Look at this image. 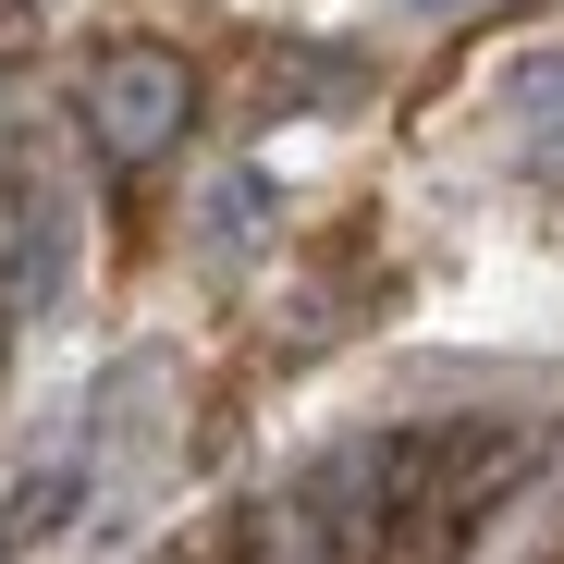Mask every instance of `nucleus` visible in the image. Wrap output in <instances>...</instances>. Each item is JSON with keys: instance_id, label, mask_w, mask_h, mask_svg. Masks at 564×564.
<instances>
[{"instance_id": "obj_3", "label": "nucleus", "mask_w": 564, "mask_h": 564, "mask_svg": "<svg viewBox=\"0 0 564 564\" xmlns=\"http://www.w3.org/2000/svg\"><path fill=\"white\" fill-rule=\"evenodd\" d=\"M86 503H99V417H62L25 466H13V491H0V552H50L62 528H86Z\"/></svg>"}, {"instance_id": "obj_7", "label": "nucleus", "mask_w": 564, "mask_h": 564, "mask_svg": "<svg viewBox=\"0 0 564 564\" xmlns=\"http://www.w3.org/2000/svg\"><path fill=\"white\" fill-rule=\"evenodd\" d=\"M516 111H528V123H540V111H564V50H540V62L516 74Z\"/></svg>"}, {"instance_id": "obj_5", "label": "nucleus", "mask_w": 564, "mask_h": 564, "mask_svg": "<svg viewBox=\"0 0 564 564\" xmlns=\"http://www.w3.org/2000/svg\"><path fill=\"white\" fill-rule=\"evenodd\" d=\"M246 221H270V184L258 172H221L209 184V246H246Z\"/></svg>"}, {"instance_id": "obj_1", "label": "nucleus", "mask_w": 564, "mask_h": 564, "mask_svg": "<svg viewBox=\"0 0 564 564\" xmlns=\"http://www.w3.org/2000/svg\"><path fill=\"white\" fill-rule=\"evenodd\" d=\"M405 503V430H344L246 503V564H356Z\"/></svg>"}, {"instance_id": "obj_2", "label": "nucleus", "mask_w": 564, "mask_h": 564, "mask_svg": "<svg viewBox=\"0 0 564 564\" xmlns=\"http://www.w3.org/2000/svg\"><path fill=\"white\" fill-rule=\"evenodd\" d=\"M74 111H86V135H99V160L148 172V160L184 148V123H197V74H184V50H160V37H123V50L86 62Z\"/></svg>"}, {"instance_id": "obj_4", "label": "nucleus", "mask_w": 564, "mask_h": 564, "mask_svg": "<svg viewBox=\"0 0 564 564\" xmlns=\"http://www.w3.org/2000/svg\"><path fill=\"white\" fill-rule=\"evenodd\" d=\"M552 552H564V454L516 466V479L479 503V528H466L454 564H552Z\"/></svg>"}, {"instance_id": "obj_8", "label": "nucleus", "mask_w": 564, "mask_h": 564, "mask_svg": "<svg viewBox=\"0 0 564 564\" xmlns=\"http://www.w3.org/2000/svg\"><path fill=\"white\" fill-rule=\"evenodd\" d=\"M405 13H417V25H454V13H479V0H405Z\"/></svg>"}, {"instance_id": "obj_6", "label": "nucleus", "mask_w": 564, "mask_h": 564, "mask_svg": "<svg viewBox=\"0 0 564 564\" xmlns=\"http://www.w3.org/2000/svg\"><path fill=\"white\" fill-rule=\"evenodd\" d=\"M516 172L540 184V197H564V111H540V123H528V148H516Z\"/></svg>"}]
</instances>
